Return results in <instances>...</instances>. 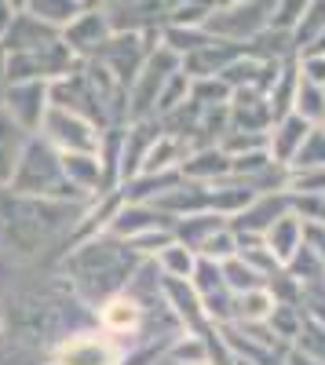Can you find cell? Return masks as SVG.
Here are the masks:
<instances>
[{
	"mask_svg": "<svg viewBox=\"0 0 325 365\" xmlns=\"http://www.w3.org/2000/svg\"><path fill=\"white\" fill-rule=\"evenodd\" d=\"M26 139H29V132H22L15 120L0 110V187H8V182H11Z\"/></svg>",
	"mask_w": 325,
	"mask_h": 365,
	"instance_id": "7402d4cb",
	"label": "cell"
},
{
	"mask_svg": "<svg viewBox=\"0 0 325 365\" xmlns=\"http://www.w3.org/2000/svg\"><path fill=\"white\" fill-rule=\"evenodd\" d=\"M263 245H267L271 252H274V259L285 267L289 259H292V252H296L300 245H304V220L296 216V212H282V216L263 230Z\"/></svg>",
	"mask_w": 325,
	"mask_h": 365,
	"instance_id": "d6986e66",
	"label": "cell"
},
{
	"mask_svg": "<svg viewBox=\"0 0 325 365\" xmlns=\"http://www.w3.org/2000/svg\"><path fill=\"white\" fill-rule=\"evenodd\" d=\"M29 15H37V19H44V22H51V26H70L81 11H84V0H26L22 4Z\"/></svg>",
	"mask_w": 325,
	"mask_h": 365,
	"instance_id": "d4e9b609",
	"label": "cell"
},
{
	"mask_svg": "<svg viewBox=\"0 0 325 365\" xmlns=\"http://www.w3.org/2000/svg\"><path fill=\"white\" fill-rule=\"evenodd\" d=\"M154 267L161 270V278H190V274H194V267H197V252L190 249V245H183V241H168V245L165 249H158L154 256Z\"/></svg>",
	"mask_w": 325,
	"mask_h": 365,
	"instance_id": "603a6c76",
	"label": "cell"
},
{
	"mask_svg": "<svg viewBox=\"0 0 325 365\" xmlns=\"http://www.w3.org/2000/svg\"><path fill=\"white\" fill-rule=\"evenodd\" d=\"M304 168H325V125H311L296 158L289 161V172H304Z\"/></svg>",
	"mask_w": 325,
	"mask_h": 365,
	"instance_id": "484cf974",
	"label": "cell"
},
{
	"mask_svg": "<svg viewBox=\"0 0 325 365\" xmlns=\"http://www.w3.org/2000/svg\"><path fill=\"white\" fill-rule=\"evenodd\" d=\"M180 172L187 179H197V182H220V179L230 175V154H227L220 143L197 146V150H190V154H187V161L180 165Z\"/></svg>",
	"mask_w": 325,
	"mask_h": 365,
	"instance_id": "ffe728a7",
	"label": "cell"
},
{
	"mask_svg": "<svg viewBox=\"0 0 325 365\" xmlns=\"http://www.w3.org/2000/svg\"><path fill=\"white\" fill-rule=\"evenodd\" d=\"M311 4H314V0H278V4H274V19H271V26H278V29H292Z\"/></svg>",
	"mask_w": 325,
	"mask_h": 365,
	"instance_id": "836d02e7",
	"label": "cell"
},
{
	"mask_svg": "<svg viewBox=\"0 0 325 365\" xmlns=\"http://www.w3.org/2000/svg\"><path fill=\"white\" fill-rule=\"evenodd\" d=\"M37 135H44L55 150H63V154L66 150H99V128L88 117H81L73 110H63V106L48 110Z\"/></svg>",
	"mask_w": 325,
	"mask_h": 365,
	"instance_id": "30bf717a",
	"label": "cell"
},
{
	"mask_svg": "<svg viewBox=\"0 0 325 365\" xmlns=\"http://www.w3.org/2000/svg\"><path fill=\"white\" fill-rule=\"evenodd\" d=\"M183 66V58L175 55L172 48H165L158 41V48L146 55L143 70L135 73L132 88H128V106H125V117L128 120H143V117H158V96L161 88L168 84V77Z\"/></svg>",
	"mask_w": 325,
	"mask_h": 365,
	"instance_id": "8992f818",
	"label": "cell"
},
{
	"mask_svg": "<svg viewBox=\"0 0 325 365\" xmlns=\"http://www.w3.org/2000/svg\"><path fill=\"white\" fill-rule=\"evenodd\" d=\"M307 132H311V120H304L296 110L274 117L271 128H267V150H271V158L278 165H289L292 158H296V150H300V143H304Z\"/></svg>",
	"mask_w": 325,
	"mask_h": 365,
	"instance_id": "ac0fdd59",
	"label": "cell"
},
{
	"mask_svg": "<svg viewBox=\"0 0 325 365\" xmlns=\"http://www.w3.org/2000/svg\"><path fill=\"white\" fill-rule=\"evenodd\" d=\"M143 325H146V299L132 285H125L121 292L99 299V329L113 332L117 340L139 336Z\"/></svg>",
	"mask_w": 325,
	"mask_h": 365,
	"instance_id": "7c38bea8",
	"label": "cell"
},
{
	"mask_svg": "<svg viewBox=\"0 0 325 365\" xmlns=\"http://www.w3.org/2000/svg\"><path fill=\"white\" fill-rule=\"evenodd\" d=\"M187 99H190V77H187L183 66H180V70L168 77V84L161 88V96H158V117H165V113L175 110V106H183Z\"/></svg>",
	"mask_w": 325,
	"mask_h": 365,
	"instance_id": "1f68e13d",
	"label": "cell"
},
{
	"mask_svg": "<svg viewBox=\"0 0 325 365\" xmlns=\"http://www.w3.org/2000/svg\"><path fill=\"white\" fill-rule=\"evenodd\" d=\"M113 37V22L106 8H84L70 26H63V41L73 48L77 58H96V51Z\"/></svg>",
	"mask_w": 325,
	"mask_h": 365,
	"instance_id": "4fadbf2b",
	"label": "cell"
},
{
	"mask_svg": "<svg viewBox=\"0 0 325 365\" xmlns=\"http://www.w3.org/2000/svg\"><path fill=\"white\" fill-rule=\"evenodd\" d=\"M19 194H33V197H58V201H88L63 168V154L44 139V135H29L22 146V158L15 165V175L8 182Z\"/></svg>",
	"mask_w": 325,
	"mask_h": 365,
	"instance_id": "3957f363",
	"label": "cell"
},
{
	"mask_svg": "<svg viewBox=\"0 0 325 365\" xmlns=\"http://www.w3.org/2000/svg\"><path fill=\"white\" fill-rule=\"evenodd\" d=\"M11 11H15V8H11V0H0V29H4V26H8V19H11Z\"/></svg>",
	"mask_w": 325,
	"mask_h": 365,
	"instance_id": "f35d334b",
	"label": "cell"
},
{
	"mask_svg": "<svg viewBox=\"0 0 325 365\" xmlns=\"http://www.w3.org/2000/svg\"><path fill=\"white\" fill-rule=\"evenodd\" d=\"M274 311V296L267 285H256V289H245V292H234V311H230V322L234 325H259L267 322Z\"/></svg>",
	"mask_w": 325,
	"mask_h": 365,
	"instance_id": "44dd1931",
	"label": "cell"
},
{
	"mask_svg": "<svg viewBox=\"0 0 325 365\" xmlns=\"http://www.w3.org/2000/svg\"><path fill=\"white\" fill-rule=\"evenodd\" d=\"M321 125H325V120H321Z\"/></svg>",
	"mask_w": 325,
	"mask_h": 365,
	"instance_id": "b9f144b4",
	"label": "cell"
},
{
	"mask_svg": "<svg viewBox=\"0 0 325 365\" xmlns=\"http://www.w3.org/2000/svg\"><path fill=\"white\" fill-rule=\"evenodd\" d=\"M106 0H84V8H103Z\"/></svg>",
	"mask_w": 325,
	"mask_h": 365,
	"instance_id": "ab89813d",
	"label": "cell"
},
{
	"mask_svg": "<svg viewBox=\"0 0 325 365\" xmlns=\"http://www.w3.org/2000/svg\"><path fill=\"white\" fill-rule=\"evenodd\" d=\"M282 365H321L318 358H311V354H304L300 347H285V354H282Z\"/></svg>",
	"mask_w": 325,
	"mask_h": 365,
	"instance_id": "8d00e7d4",
	"label": "cell"
},
{
	"mask_svg": "<svg viewBox=\"0 0 325 365\" xmlns=\"http://www.w3.org/2000/svg\"><path fill=\"white\" fill-rule=\"evenodd\" d=\"M289 190H267V194H252V201L238 212V216H230V227L234 234H263L282 212H289Z\"/></svg>",
	"mask_w": 325,
	"mask_h": 365,
	"instance_id": "2e32d148",
	"label": "cell"
},
{
	"mask_svg": "<svg viewBox=\"0 0 325 365\" xmlns=\"http://www.w3.org/2000/svg\"><path fill=\"white\" fill-rule=\"evenodd\" d=\"M143 259L146 256L135 252L132 241L103 230L96 237L77 241L73 252L63 259V270L73 278V285H77L81 296L99 303V299H106L113 292H121L135 278V270L143 267Z\"/></svg>",
	"mask_w": 325,
	"mask_h": 365,
	"instance_id": "7a4b0ae2",
	"label": "cell"
},
{
	"mask_svg": "<svg viewBox=\"0 0 325 365\" xmlns=\"http://www.w3.org/2000/svg\"><path fill=\"white\" fill-rule=\"evenodd\" d=\"M304 241H307V249L325 263V227L321 223H304Z\"/></svg>",
	"mask_w": 325,
	"mask_h": 365,
	"instance_id": "d590c367",
	"label": "cell"
},
{
	"mask_svg": "<svg viewBox=\"0 0 325 365\" xmlns=\"http://www.w3.org/2000/svg\"><path fill=\"white\" fill-rule=\"evenodd\" d=\"M292 110H296L304 120H311V125H321V120H325V88L314 84V81H307V77H300Z\"/></svg>",
	"mask_w": 325,
	"mask_h": 365,
	"instance_id": "83f0119b",
	"label": "cell"
},
{
	"mask_svg": "<svg viewBox=\"0 0 325 365\" xmlns=\"http://www.w3.org/2000/svg\"><path fill=\"white\" fill-rule=\"evenodd\" d=\"M88 201L33 197L11 187H0V241L22 259L41 256L51 241L66 237L84 216Z\"/></svg>",
	"mask_w": 325,
	"mask_h": 365,
	"instance_id": "6da1fadb",
	"label": "cell"
},
{
	"mask_svg": "<svg viewBox=\"0 0 325 365\" xmlns=\"http://www.w3.org/2000/svg\"><path fill=\"white\" fill-rule=\"evenodd\" d=\"M274 4H278V0H238V4H230V8H223V11L205 19V29L216 34V37L249 44L256 34H263V29L271 26Z\"/></svg>",
	"mask_w": 325,
	"mask_h": 365,
	"instance_id": "ba28073f",
	"label": "cell"
},
{
	"mask_svg": "<svg viewBox=\"0 0 325 365\" xmlns=\"http://www.w3.org/2000/svg\"><path fill=\"white\" fill-rule=\"evenodd\" d=\"M209 37H212V34H209L205 26H183V22H165V26H161V44L172 48L180 58L190 55L194 48H201Z\"/></svg>",
	"mask_w": 325,
	"mask_h": 365,
	"instance_id": "cb8c5ba5",
	"label": "cell"
},
{
	"mask_svg": "<svg viewBox=\"0 0 325 365\" xmlns=\"http://www.w3.org/2000/svg\"><path fill=\"white\" fill-rule=\"evenodd\" d=\"M292 34V48H296V55L318 41V34H325V0H314V4L300 15V22L289 29Z\"/></svg>",
	"mask_w": 325,
	"mask_h": 365,
	"instance_id": "4316f807",
	"label": "cell"
},
{
	"mask_svg": "<svg viewBox=\"0 0 325 365\" xmlns=\"http://www.w3.org/2000/svg\"><path fill=\"white\" fill-rule=\"evenodd\" d=\"M220 270H223V278H227L230 292H245V289H256V285L267 282V278H263L259 270H252L242 256H230V259H223V263H220Z\"/></svg>",
	"mask_w": 325,
	"mask_h": 365,
	"instance_id": "f546056e",
	"label": "cell"
},
{
	"mask_svg": "<svg viewBox=\"0 0 325 365\" xmlns=\"http://www.w3.org/2000/svg\"><path fill=\"white\" fill-rule=\"evenodd\" d=\"M175 216H168V212H161L154 201H121V208L113 212L110 220V234L125 237V241H135L139 234L146 230H161V227H172Z\"/></svg>",
	"mask_w": 325,
	"mask_h": 365,
	"instance_id": "9a60e30c",
	"label": "cell"
},
{
	"mask_svg": "<svg viewBox=\"0 0 325 365\" xmlns=\"http://www.w3.org/2000/svg\"><path fill=\"white\" fill-rule=\"evenodd\" d=\"M4 44H0V106H4V91H8V70H4Z\"/></svg>",
	"mask_w": 325,
	"mask_h": 365,
	"instance_id": "74e56055",
	"label": "cell"
},
{
	"mask_svg": "<svg viewBox=\"0 0 325 365\" xmlns=\"http://www.w3.org/2000/svg\"><path fill=\"white\" fill-rule=\"evenodd\" d=\"M292 347H300L304 354H311V358H318V361L325 365V325L304 314V322H300V332L292 336Z\"/></svg>",
	"mask_w": 325,
	"mask_h": 365,
	"instance_id": "4dcf8cb0",
	"label": "cell"
},
{
	"mask_svg": "<svg viewBox=\"0 0 325 365\" xmlns=\"http://www.w3.org/2000/svg\"><path fill=\"white\" fill-rule=\"evenodd\" d=\"M187 282H190V289L197 292L205 314H209L216 325L230 322V311H234V292H230V285H227V278H223V270H220V263H216V259L197 256V267H194V274H190Z\"/></svg>",
	"mask_w": 325,
	"mask_h": 365,
	"instance_id": "8fae6325",
	"label": "cell"
},
{
	"mask_svg": "<svg viewBox=\"0 0 325 365\" xmlns=\"http://www.w3.org/2000/svg\"><path fill=\"white\" fill-rule=\"evenodd\" d=\"M289 205L304 223H321L325 227V190L321 194H292L289 190Z\"/></svg>",
	"mask_w": 325,
	"mask_h": 365,
	"instance_id": "d6a6232c",
	"label": "cell"
},
{
	"mask_svg": "<svg viewBox=\"0 0 325 365\" xmlns=\"http://www.w3.org/2000/svg\"><path fill=\"white\" fill-rule=\"evenodd\" d=\"M197 256L216 259V263H223V259H230V256H238V234H234V227H230V223H223L220 230H212L209 237L201 241Z\"/></svg>",
	"mask_w": 325,
	"mask_h": 365,
	"instance_id": "f1b7e54d",
	"label": "cell"
},
{
	"mask_svg": "<svg viewBox=\"0 0 325 365\" xmlns=\"http://www.w3.org/2000/svg\"><path fill=\"white\" fill-rule=\"evenodd\" d=\"M4 110L15 125L29 135H37L51 110V84L48 81H11L4 91Z\"/></svg>",
	"mask_w": 325,
	"mask_h": 365,
	"instance_id": "9c48e42d",
	"label": "cell"
},
{
	"mask_svg": "<svg viewBox=\"0 0 325 365\" xmlns=\"http://www.w3.org/2000/svg\"><path fill=\"white\" fill-rule=\"evenodd\" d=\"M22 4H26V0H11V8H15V11H19V8H22Z\"/></svg>",
	"mask_w": 325,
	"mask_h": 365,
	"instance_id": "60d3db41",
	"label": "cell"
},
{
	"mask_svg": "<svg viewBox=\"0 0 325 365\" xmlns=\"http://www.w3.org/2000/svg\"><path fill=\"white\" fill-rule=\"evenodd\" d=\"M249 51V44H242V41H227V37H209L201 48H194L190 55H183V73L190 77V81H197V77H220L234 58H242Z\"/></svg>",
	"mask_w": 325,
	"mask_h": 365,
	"instance_id": "5bb4252c",
	"label": "cell"
},
{
	"mask_svg": "<svg viewBox=\"0 0 325 365\" xmlns=\"http://www.w3.org/2000/svg\"><path fill=\"white\" fill-rule=\"evenodd\" d=\"M300 58V77L325 88V55H296Z\"/></svg>",
	"mask_w": 325,
	"mask_h": 365,
	"instance_id": "e575fe53",
	"label": "cell"
},
{
	"mask_svg": "<svg viewBox=\"0 0 325 365\" xmlns=\"http://www.w3.org/2000/svg\"><path fill=\"white\" fill-rule=\"evenodd\" d=\"M58 34H63L58 26H51V22H44L37 15H29L26 8H19V11H11L8 26L0 29V44H4V51H22V48L44 44V41H51Z\"/></svg>",
	"mask_w": 325,
	"mask_h": 365,
	"instance_id": "e0dca14e",
	"label": "cell"
},
{
	"mask_svg": "<svg viewBox=\"0 0 325 365\" xmlns=\"http://www.w3.org/2000/svg\"><path fill=\"white\" fill-rule=\"evenodd\" d=\"M128 354L125 340H117L106 329H81L55 344L51 365H121Z\"/></svg>",
	"mask_w": 325,
	"mask_h": 365,
	"instance_id": "52a82bcc",
	"label": "cell"
},
{
	"mask_svg": "<svg viewBox=\"0 0 325 365\" xmlns=\"http://www.w3.org/2000/svg\"><path fill=\"white\" fill-rule=\"evenodd\" d=\"M4 70H8V84L11 81H58L66 77L81 58L73 55V48L63 41V34L44 41V44H33V48H22V51H4Z\"/></svg>",
	"mask_w": 325,
	"mask_h": 365,
	"instance_id": "277c9868",
	"label": "cell"
},
{
	"mask_svg": "<svg viewBox=\"0 0 325 365\" xmlns=\"http://www.w3.org/2000/svg\"><path fill=\"white\" fill-rule=\"evenodd\" d=\"M158 41H161V29H113V37L96 51V63L106 66V73L128 91L135 73L146 63V55L158 48Z\"/></svg>",
	"mask_w": 325,
	"mask_h": 365,
	"instance_id": "5b68a950",
	"label": "cell"
}]
</instances>
